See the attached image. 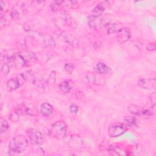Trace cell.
Returning a JSON list of instances; mask_svg holds the SVG:
<instances>
[{"label":"cell","mask_w":156,"mask_h":156,"mask_svg":"<svg viewBox=\"0 0 156 156\" xmlns=\"http://www.w3.org/2000/svg\"><path fill=\"white\" fill-rule=\"evenodd\" d=\"M27 140L23 135H18L14 137L9 143V151L15 153L20 154L24 152L27 148Z\"/></svg>","instance_id":"6da1fadb"},{"label":"cell","mask_w":156,"mask_h":156,"mask_svg":"<svg viewBox=\"0 0 156 156\" xmlns=\"http://www.w3.org/2000/svg\"><path fill=\"white\" fill-rule=\"evenodd\" d=\"M28 35L32 40L39 43L43 46L46 47L55 46V41L50 35H46L37 31H29Z\"/></svg>","instance_id":"7a4b0ae2"},{"label":"cell","mask_w":156,"mask_h":156,"mask_svg":"<svg viewBox=\"0 0 156 156\" xmlns=\"http://www.w3.org/2000/svg\"><path fill=\"white\" fill-rule=\"evenodd\" d=\"M22 78L27 82L34 83L40 87H43L47 83L43 77L32 70H26L21 73Z\"/></svg>","instance_id":"3957f363"},{"label":"cell","mask_w":156,"mask_h":156,"mask_svg":"<svg viewBox=\"0 0 156 156\" xmlns=\"http://www.w3.org/2000/svg\"><path fill=\"white\" fill-rule=\"evenodd\" d=\"M66 133V125L63 121L60 120L52 124L50 130V135L52 137L60 140L65 137Z\"/></svg>","instance_id":"277c9868"},{"label":"cell","mask_w":156,"mask_h":156,"mask_svg":"<svg viewBox=\"0 0 156 156\" xmlns=\"http://www.w3.org/2000/svg\"><path fill=\"white\" fill-rule=\"evenodd\" d=\"M18 60L20 64L22 66H29L35 62L37 60L36 55L30 51H24L16 55L15 60Z\"/></svg>","instance_id":"5b68a950"},{"label":"cell","mask_w":156,"mask_h":156,"mask_svg":"<svg viewBox=\"0 0 156 156\" xmlns=\"http://www.w3.org/2000/svg\"><path fill=\"white\" fill-rule=\"evenodd\" d=\"M109 23L104 18L100 16H90L88 19V24L89 27L93 30H99L104 27H106V26Z\"/></svg>","instance_id":"8992f818"},{"label":"cell","mask_w":156,"mask_h":156,"mask_svg":"<svg viewBox=\"0 0 156 156\" xmlns=\"http://www.w3.org/2000/svg\"><path fill=\"white\" fill-rule=\"evenodd\" d=\"M58 37L60 40L73 47L77 48L79 46V41L74 36L68 32L62 31L59 32L58 34Z\"/></svg>","instance_id":"52a82bcc"},{"label":"cell","mask_w":156,"mask_h":156,"mask_svg":"<svg viewBox=\"0 0 156 156\" xmlns=\"http://www.w3.org/2000/svg\"><path fill=\"white\" fill-rule=\"evenodd\" d=\"M127 126L122 124H115L110 125L108 129V135L112 138L117 137L123 134L127 130Z\"/></svg>","instance_id":"ba28073f"},{"label":"cell","mask_w":156,"mask_h":156,"mask_svg":"<svg viewBox=\"0 0 156 156\" xmlns=\"http://www.w3.org/2000/svg\"><path fill=\"white\" fill-rule=\"evenodd\" d=\"M30 143L34 145H40L43 143L41 133L35 129H30L27 132Z\"/></svg>","instance_id":"9c48e42d"},{"label":"cell","mask_w":156,"mask_h":156,"mask_svg":"<svg viewBox=\"0 0 156 156\" xmlns=\"http://www.w3.org/2000/svg\"><path fill=\"white\" fill-rule=\"evenodd\" d=\"M130 37V31L129 28L122 27L116 32V38L118 41L121 43H124L127 41Z\"/></svg>","instance_id":"30bf717a"},{"label":"cell","mask_w":156,"mask_h":156,"mask_svg":"<svg viewBox=\"0 0 156 156\" xmlns=\"http://www.w3.org/2000/svg\"><path fill=\"white\" fill-rule=\"evenodd\" d=\"M155 78H140L138 81V85L142 88L152 89L155 88Z\"/></svg>","instance_id":"8fae6325"},{"label":"cell","mask_w":156,"mask_h":156,"mask_svg":"<svg viewBox=\"0 0 156 156\" xmlns=\"http://www.w3.org/2000/svg\"><path fill=\"white\" fill-rule=\"evenodd\" d=\"M23 84L22 81L18 77H13L7 82L6 89L8 91H12L19 88Z\"/></svg>","instance_id":"7c38bea8"},{"label":"cell","mask_w":156,"mask_h":156,"mask_svg":"<svg viewBox=\"0 0 156 156\" xmlns=\"http://www.w3.org/2000/svg\"><path fill=\"white\" fill-rule=\"evenodd\" d=\"M15 112L19 116L27 115H34L32 109L24 103L18 104L15 109Z\"/></svg>","instance_id":"4fadbf2b"},{"label":"cell","mask_w":156,"mask_h":156,"mask_svg":"<svg viewBox=\"0 0 156 156\" xmlns=\"http://www.w3.org/2000/svg\"><path fill=\"white\" fill-rule=\"evenodd\" d=\"M108 5V1H104L98 4L92 10V13L93 16H100L102 14L105 10V5Z\"/></svg>","instance_id":"5bb4252c"},{"label":"cell","mask_w":156,"mask_h":156,"mask_svg":"<svg viewBox=\"0 0 156 156\" xmlns=\"http://www.w3.org/2000/svg\"><path fill=\"white\" fill-rule=\"evenodd\" d=\"M40 108L41 113L45 116H51L53 112L52 106L48 102L42 103L40 105Z\"/></svg>","instance_id":"9a60e30c"},{"label":"cell","mask_w":156,"mask_h":156,"mask_svg":"<svg viewBox=\"0 0 156 156\" xmlns=\"http://www.w3.org/2000/svg\"><path fill=\"white\" fill-rule=\"evenodd\" d=\"M95 69L99 74H107L110 71V68L102 62H99L97 63L95 66Z\"/></svg>","instance_id":"2e32d148"},{"label":"cell","mask_w":156,"mask_h":156,"mask_svg":"<svg viewBox=\"0 0 156 156\" xmlns=\"http://www.w3.org/2000/svg\"><path fill=\"white\" fill-rule=\"evenodd\" d=\"M143 108L141 107H139L135 104H130L128 107L127 110L128 111L131 113L133 115H137V116H141L143 111Z\"/></svg>","instance_id":"e0dca14e"},{"label":"cell","mask_w":156,"mask_h":156,"mask_svg":"<svg viewBox=\"0 0 156 156\" xmlns=\"http://www.w3.org/2000/svg\"><path fill=\"white\" fill-rule=\"evenodd\" d=\"M71 88L72 87L71 83L69 82V80H64L59 85V89L61 90L62 92L65 94L69 93Z\"/></svg>","instance_id":"ac0fdd59"},{"label":"cell","mask_w":156,"mask_h":156,"mask_svg":"<svg viewBox=\"0 0 156 156\" xmlns=\"http://www.w3.org/2000/svg\"><path fill=\"white\" fill-rule=\"evenodd\" d=\"M124 124L127 127H135L137 126V121L133 116H127L124 119Z\"/></svg>","instance_id":"d6986e66"},{"label":"cell","mask_w":156,"mask_h":156,"mask_svg":"<svg viewBox=\"0 0 156 156\" xmlns=\"http://www.w3.org/2000/svg\"><path fill=\"white\" fill-rule=\"evenodd\" d=\"M107 29V33L108 34H113L115 32L116 33V32L122 27L119 26V24H118L116 23H112V24H110L108 23L107 26H106Z\"/></svg>","instance_id":"ffe728a7"},{"label":"cell","mask_w":156,"mask_h":156,"mask_svg":"<svg viewBox=\"0 0 156 156\" xmlns=\"http://www.w3.org/2000/svg\"><path fill=\"white\" fill-rule=\"evenodd\" d=\"M62 7V1H54L50 4V8L52 12H58Z\"/></svg>","instance_id":"44dd1931"},{"label":"cell","mask_w":156,"mask_h":156,"mask_svg":"<svg viewBox=\"0 0 156 156\" xmlns=\"http://www.w3.org/2000/svg\"><path fill=\"white\" fill-rule=\"evenodd\" d=\"M22 10H19L18 6H13L10 12V16L13 19H19L21 17V12Z\"/></svg>","instance_id":"7402d4cb"},{"label":"cell","mask_w":156,"mask_h":156,"mask_svg":"<svg viewBox=\"0 0 156 156\" xmlns=\"http://www.w3.org/2000/svg\"><path fill=\"white\" fill-rule=\"evenodd\" d=\"M86 79L90 83L94 84L96 83V76L92 72H88L86 74Z\"/></svg>","instance_id":"603a6c76"},{"label":"cell","mask_w":156,"mask_h":156,"mask_svg":"<svg viewBox=\"0 0 156 156\" xmlns=\"http://www.w3.org/2000/svg\"><path fill=\"white\" fill-rule=\"evenodd\" d=\"M0 124H1V133H3L4 132H5L7 131V130L9 128V123L8 122L3 119V118H1V121H0Z\"/></svg>","instance_id":"cb8c5ba5"},{"label":"cell","mask_w":156,"mask_h":156,"mask_svg":"<svg viewBox=\"0 0 156 156\" xmlns=\"http://www.w3.org/2000/svg\"><path fill=\"white\" fill-rule=\"evenodd\" d=\"M2 73L4 74H7L10 71V64L7 62H3L1 68Z\"/></svg>","instance_id":"d4e9b609"},{"label":"cell","mask_w":156,"mask_h":156,"mask_svg":"<svg viewBox=\"0 0 156 156\" xmlns=\"http://www.w3.org/2000/svg\"><path fill=\"white\" fill-rule=\"evenodd\" d=\"M55 77H56V73L55 71H52L51 72L49 76V79L47 82V83H49L51 84H54L55 82Z\"/></svg>","instance_id":"484cf974"},{"label":"cell","mask_w":156,"mask_h":156,"mask_svg":"<svg viewBox=\"0 0 156 156\" xmlns=\"http://www.w3.org/2000/svg\"><path fill=\"white\" fill-rule=\"evenodd\" d=\"M69 111L73 114H76L79 111V108L76 104H72L69 106Z\"/></svg>","instance_id":"4316f807"},{"label":"cell","mask_w":156,"mask_h":156,"mask_svg":"<svg viewBox=\"0 0 156 156\" xmlns=\"http://www.w3.org/2000/svg\"><path fill=\"white\" fill-rule=\"evenodd\" d=\"M156 48V45H155V42H151L147 44V45L146 46V48L147 51H153Z\"/></svg>","instance_id":"83f0119b"},{"label":"cell","mask_w":156,"mask_h":156,"mask_svg":"<svg viewBox=\"0 0 156 156\" xmlns=\"http://www.w3.org/2000/svg\"><path fill=\"white\" fill-rule=\"evenodd\" d=\"M65 70L69 73H71L72 71L74 69V66L73 64L70 63H67L65 64Z\"/></svg>","instance_id":"f1b7e54d"},{"label":"cell","mask_w":156,"mask_h":156,"mask_svg":"<svg viewBox=\"0 0 156 156\" xmlns=\"http://www.w3.org/2000/svg\"><path fill=\"white\" fill-rule=\"evenodd\" d=\"M150 101L151 103V105L152 107H154L155 105V101H156V93L154 92L152 94H151L150 96Z\"/></svg>","instance_id":"f546056e"},{"label":"cell","mask_w":156,"mask_h":156,"mask_svg":"<svg viewBox=\"0 0 156 156\" xmlns=\"http://www.w3.org/2000/svg\"><path fill=\"white\" fill-rule=\"evenodd\" d=\"M5 6V2L3 1H1V11L2 12L4 9V7Z\"/></svg>","instance_id":"4dcf8cb0"}]
</instances>
